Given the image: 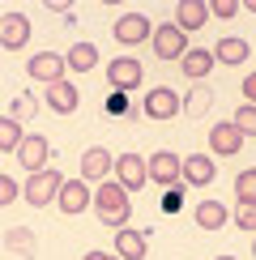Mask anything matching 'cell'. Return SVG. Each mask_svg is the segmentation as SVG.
Wrapping results in <instances>:
<instances>
[{
    "label": "cell",
    "mask_w": 256,
    "mask_h": 260,
    "mask_svg": "<svg viewBox=\"0 0 256 260\" xmlns=\"http://www.w3.org/2000/svg\"><path fill=\"white\" fill-rule=\"evenodd\" d=\"M149 43H154V56L158 60H179L188 51V35H184V30H175L171 21H167V26H158L154 35H149Z\"/></svg>",
    "instance_id": "cell-4"
},
{
    "label": "cell",
    "mask_w": 256,
    "mask_h": 260,
    "mask_svg": "<svg viewBox=\"0 0 256 260\" xmlns=\"http://www.w3.org/2000/svg\"><path fill=\"white\" fill-rule=\"evenodd\" d=\"M141 81H145V69H141V60H133V56L111 60V69H107V85H111V90H120V94L141 90Z\"/></svg>",
    "instance_id": "cell-2"
},
{
    "label": "cell",
    "mask_w": 256,
    "mask_h": 260,
    "mask_svg": "<svg viewBox=\"0 0 256 260\" xmlns=\"http://www.w3.org/2000/svg\"><path fill=\"white\" fill-rule=\"evenodd\" d=\"M111 35H115V43H124V47H137V43H145L149 35H154V26H149L145 13H124L111 26Z\"/></svg>",
    "instance_id": "cell-6"
},
{
    "label": "cell",
    "mask_w": 256,
    "mask_h": 260,
    "mask_svg": "<svg viewBox=\"0 0 256 260\" xmlns=\"http://www.w3.org/2000/svg\"><path fill=\"white\" fill-rule=\"evenodd\" d=\"M218 260H235V256H218Z\"/></svg>",
    "instance_id": "cell-35"
},
{
    "label": "cell",
    "mask_w": 256,
    "mask_h": 260,
    "mask_svg": "<svg viewBox=\"0 0 256 260\" xmlns=\"http://www.w3.org/2000/svg\"><path fill=\"white\" fill-rule=\"evenodd\" d=\"M243 94H248V103L256 99V73H248V81H243Z\"/></svg>",
    "instance_id": "cell-33"
},
{
    "label": "cell",
    "mask_w": 256,
    "mask_h": 260,
    "mask_svg": "<svg viewBox=\"0 0 256 260\" xmlns=\"http://www.w3.org/2000/svg\"><path fill=\"white\" fill-rule=\"evenodd\" d=\"M47 107H51V111H60V115H73L81 107V90L73 81H51L47 85Z\"/></svg>",
    "instance_id": "cell-13"
},
{
    "label": "cell",
    "mask_w": 256,
    "mask_h": 260,
    "mask_svg": "<svg viewBox=\"0 0 256 260\" xmlns=\"http://www.w3.org/2000/svg\"><path fill=\"white\" fill-rule=\"evenodd\" d=\"M235 13H239L235 0H213V17H235Z\"/></svg>",
    "instance_id": "cell-31"
},
{
    "label": "cell",
    "mask_w": 256,
    "mask_h": 260,
    "mask_svg": "<svg viewBox=\"0 0 256 260\" xmlns=\"http://www.w3.org/2000/svg\"><path fill=\"white\" fill-rule=\"evenodd\" d=\"M145 247H149V239L141 231H133V226H120L115 231V256L120 260H145Z\"/></svg>",
    "instance_id": "cell-17"
},
{
    "label": "cell",
    "mask_w": 256,
    "mask_h": 260,
    "mask_svg": "<svg viewBox=\"0 0 256 260\" xmlns=\"http://www.w3.org/2000/svg\"><path fill=\"white\" fill-rule=\"evenodd\" d=\"M231 124L239 128L243 137H252V133H256V107H252V103H243L239 111H235V120H231Z\"/></svg>",
    "instance_id": "cell-25"
},
{
    "label": "cell",
    "mask_w": 256,
    "mask_h": 260,
    "mask_svg": "<svg viewBox=\"0 0 256 260\" xmlns=\"http://www.w3.org/2000/svg\"><path fill=\"white\" fill-rule=\"evenodd\" d=\"M60 175H56V171H35V175H30L26 179V188H21V197H26V205H35V209H43V205H51V201H56V192H60Z\"/></svg>",
    "instance_id": "cell-3"
},
{
    "label": "cell",
    "mask_w": 256,
    "mask_h": 260,
    "mask_svg": "<svg viewBox=\"0 0 256 260\" xmlns=\"http://www.w3.org/2000/svg\"><path fill=\"white\" fill-rule=\"evenodd\" d=\"M235 226H239V231H256V205H239V209H235Z\"/></svg>",
    "instance_id": "cell-28"
},
{
    "label": "cell",
    "mask_w": 256,
    "mask_h": 260,
    "mask_svg": "<svg viewBox=\"0 0 256 260\" xmlns=\"http://www.w3.org/2000/svg\"><path fill=\"white\" fill-rule=\"evenodd\" d=\"M111 167H115V183H120L124 192L145 188V158H141V154H120Z\"/></svg>",
    "instance_id": "cell-9"
},
{
    "label": "cell",
    "mask_w": 256,
    "mask_h": 260,
    "mask_svg": "<svg viewBox=\"0 0 256 260\" xmlns=\"http://www.w3.org/2000/svg\"><path fill=\"white\" fill-rule=\"evenodd\" d=\"M17 154V162L35 175V171H47V158H51V145H47V137L43 133H35V137H21V145L13 149Z\"/></svg>",
    "instance_id": "cell-5"
},
{
    "label": "cell",
    "mask_w": 256,
    "mask_h": 260,
    "mask_svg": "<svg viewBox=\"0 0 256 260\" xmlns=\"http://www.w3.org/2000/svg\"><path fill=\"white\" fill-rule=\"evenodd\" d=\"M124 107H128V94H120V90H111V99H107V111H111V115H120Z\"/></svg>",
    "instance_id": "cell-32"
},
{
    "label": "cell",
    "mask_w": 256,
    "mask_h": 260,
    "mask_svg": "<svg viewBox=\"0 0 256 260\" xmlns=\"http://www.w3.org/2000/svg\"><path fill=\"white\" fill-rule=\"evenodd\" d=\"M145 179L163 183V188H175L179 183V158L171 154V149H158V154L145 162Z\"/></svg>",
    "instance_id": "cell-10"
},
{
    "label": "cell",
    "mask_w": 256,
    "mask_h": 260,
    "mask_svg": "<svg viewBox=\"0 0 256 260\" xmlns=\"http://www.w3.org/2000/svg\"><path fill=\"white\" fill-rule=\"evenodd\" d=\"M81 260H120V256H107V252H85Z\"/></svg>",
    "instance_id": "cell-34"
},
{
    "label": "cell",
    "mask_w": 256,
    "mask_h": 260,
    "mask_svg": "<svg viewBox=\"0 0 256 260\" xmlns=\"http://www.w3.org/2000/svg\"><path fill=\"white\" fill-rule=\"evenodd\" d=\"M235 197H239V205H252V201H256V171H252V167L235 179Z\"/></svg>",
    "instance_id": "cell-24"
},
{
    "label": "cell",
    "mask_w": 256,
    "mask_h": 260,
    "mask_svg": "<svg viewBox=\"0 0 256 260\" xmlns=\"http://www.w3.org/2000/svg\"><path fill=\"white\" fill-rule=\"evenodd\" d=\"M56 205L69 218H77L81 209H90V188H85V179H64L60 192H56Z\"/></svg>",
    "instance_id": "cell-11"
},
{
    "label": "cell",
    "mask_w": 256,
    "mask_h": 260,
    "mask_svg": "<svg viewBox=\"0 0 256 260\" xmlns=\"http://www.w3.org/2000/svg\"><path fill=\"white\" fill-rule=\"evenodd\" d=\"M17 197H21V188H17L9 175H0V205H13Z\"/></svg>",
    "instance_id": "cell-29"
},
{
    "label": "cell",
    "mask_w": 256,
    "mask_h": 260,
    "mask_svg": "<svg viewBox=\"0 0 256 260\" xmlns=\"http://www.w3.org/2000/svg\"><path fill=\"white\" fill-rule=\"evenodd\" d=\"M209 149H213V154H222V158L239 154V149H243V133L235 124H213L209 128Z\"/></svg>",
    "instance_id": "cell-16"
},
{
    "label": "cell",
    "mask_w": 256,
    "mask_h": 260,
    "mask_svg": "<svg viewBox=\"0 0 256 260\" xmlns=\"http://www.w3.org/2000/svg\"><path fill=\"white\" fill-rule=\"evenodd\" d=\"M209 56H213V60H222V64H243V60L252 56V47H248L243 39H222L218 47L209 51Z\"/></svg>",
    "instance_id": "cell-22"
},
{
    "label": "cell",
    "mask_w": 256,
    "mask_h": 260,
    "mask_svg": "<svg viewBox=\"0 0 256 260\" xmlns=\"http://www.w3.org/2000/svg\"><path fill=\"white\" fill-rule=\"evenodd\" d=\"M213 175H218L213 158H205V154H188V158H179V179L192 183V188H209Z\"/></svg>",
    "instance_id": "cell-8"
},
{
    "label": "cell",
    "mask_w": 256,
    "mask_h": 260,
    "mask_svg": "<svg viewBox=\"0 0 256 260\" xmlns=\"http://www.w3.org/2000/svg\"><path fill=\"white\" fill-rule=\"evenodd\" d=\"M21 124L13 120V115H0V154H13V149L21 145Z\"/></svg>",
    "instance_id": "cell-23"
},
{
    "label": "cell",
    "mask_w": 256,
    "mask_h": 260,
    "mask_svg": "<svg viewBox=\"0 0 256 260\" xmlns=\"http://www.w3.org/2000/svg\"><path fill=\"white\" fill-rule=\"evenodd\" d=\"M26 43H30V17L26 13H5L0 17V47L17 51V47H26Z\"/></svg>",
    "instance_id": "cell-12"
},
{
    "label": "cell",
    "mask_w": 256,
    "mask_h": 260,
    "mask_svg": "<svg viewBox=\"0 0 256 260\" xmlns=\"http://www.w3.org/2000/svg\"><path fill=\"white\" fill-rule=\"evenodd\" d=\"M209 103H213V94H209V90H192V94H188V99L179 103V107H184L188 115H201V111H205Z\"/></svg>",
    "instance_id": "cell-26"
},
{
    "label": "cell",
    "mask_w": 256,
    "mask_h": 260,
    "mask_svg": "<svg viewBox=\"0 0 256 260\" xmlns=\"http://www.w3.org/2000/svg\"><path fill=\"white\" fill-rule=\"evenodd\" d=\"M197 226H201V231H222V226H227V205L201 201L197 205Z\"/></svg>",
    "instance_id": "cell-21"
},
{
    "label": "cell",
    "mask_w": 256,
    "mask_h": 260,
    "mask_svg": "<svg viewBox=\"0 0 256 260\" xmlns=\"http://www.w3.org/2000/svg\"><path fill=\"white\" fill-rule=\"evenodd\" d=\"M141 111L149 115V120H175V115H179V94H175V90H167V85H158V90H145Z\"/></svg>",
    "instance_id": "cell-7"
},
{
    "label": "cell",
    "mask_w": 256,
    "mask_h": 260,
    "mask_svg": "<svg viewBox=\"0 0 256 260\" xmlns=\"http://www.w3.org/2000/svg\"><path fill=\"white\" fill-rule=\"evenodd\" d=\"M94 64H99V47L94 43H73V51L64 56V69H73V73H90Z\"/></svg>",
    "instance_id": "cell-20"
},
{
    "label": "cell",
    "mask_w": 256,
    "mask_h": 260,
    "mask_svg": "<svg viewBox=\"0 0 256 260\" xmlns=\"http://www.w3.org/2000/svg\"><path fill=\"white\" fill-rule=\"evenodd\" d=\"M5 243H9V247H17L21 256H30V252H35V239H30V231H21V226L5 235Z\"/></svg>",
    "instance_id": "cell-27"
},
{
    "label": "cell",
    "mask_w": 256,
    "mask_h": 260,
    "mask_svg": "<svg viewBox=\"0 0 256 260\" xmlns=\"http://www.w3.org/2000/svg\"><path fill=\"white\" fill-rule=\"evenodd\" d=\"M209 69H213V56H209V47H188L184 56H179V73H184V77H192V81H201Z\"/></svg>",
    "instance_id": "cell-19"
},
{
    "label": "cell",
    "mask_w": 256,
    "mask_h": 260,
    "mask_svg": "<svg viewBox=\"0 0 256 260\" xmlns=\"http://www.w3.org/2000/svg\"><path fill=\"white\" fill-rule=\"evenodd\" d=\"M26 73L35 81H64V56H51V51H39V56H30V64H26Z\"/></svg>",
    "instance_id": "cell-14"
},
{
    "label": "cell",
    "mask_w": 256,
    "mask_h": 260,
    "mask_svg": "<svg viewBox=\"0 0 256 260\" xmlns=\"http://www.w3.org/2000/svg\"><path fill=\"white\" fill-rule=\"evenodd\" d=\"M205 21H209V5H201V0H179L175 21H171V26L184 30V35H192V30H201Z\"/></svg>",
    "instance_id": "cell-15"
},
{
    "label": "cell",
    "mask_w": 256,
    "mask_h": 260,
    "mask_svg": "<svg viewBox=\"0 0 256 260\" xmlns=\"http://www.w3.org/2000/svg\"><path fill=\"white\" fill-rule=\"evenodd\" d=\"M179 205H184V192H179V188H171L167 197H163V213H175Z\"/></svg>",
    "instance_id": "cell-30"
},
{
    "label": "cell",
    "mask_w": 256,
    "mask_h": 260,
    "mask_svg": "<svg viewBox=\"0 0 256 260\" xmlns=\"http://www.w3.org/2000/svg\"><path fill=\"white\" fill-rule=\"evenodd\" d=\"M111 175V154L103 145H90L81 154V179H107Z\"/></svg>",
    "instance_id": "cell-18"
},
{
    "label": "cell",
    "mask_w": 256,
    "mask_h": 260,
    "mask_svg": "<svg viewBox=\"0 0 256 260\" xmlns=\"http://www.w3.org/2000/svg\"><path fill=\"white\" fill-rule=\"evenodd\" d=\"M90 205L99 209V222H103V226H115V231H120V226L128 222V213H133V205H128V192H124L115 179H103L99 188L90 192Z\"/></svg>",
    "instance_id": "cell-1"
}]
</instances>
